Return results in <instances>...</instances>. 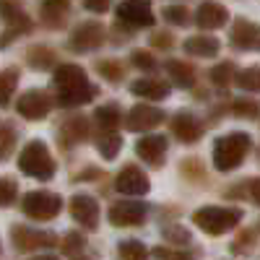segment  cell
Instances as JSON below:
<instances>
[{
  "mask_svg": "<svg viewBox=\"0 0 260 260\" xmlns=\"http://www.w3.org/2000/svg\"><path fill=\"white\" fill-rule=\"evenodd\" d=\"M154 255L156 257H185V252H172V250H164V247L154 250Z\"/></svg>",
  "mask_w": 260,
  "mask_h": 260,
  "instance_id": "obj_38",
  "label": "cell"
},
{
  "mask_svg": "<svg viewBox=\"0 0 260 260\" xmlns=\"http://www.w3.org/2000/svg\"><path fill=\"white\" fill-rule=\"evenodd\" d=\"M13 83H16L13 71H6V76H3V104H8V99L13 94Z\"/></svg>",
  "mask_w": 260,
  "mask_h": 260,
  "instance_id": "obj_33",
  "label": "cell"
},
{
  "mask_svg": "<svg viewBox=\"0 0 260 260\" xmlns=\"http://www.w3.org/2000/svg\"><path fill=\"white\" fill-rule=\"evenodd\" d=\"M83 6L94 11V13H104L107 8H110V0H83Z\"/></svg>",
  "mask_w": 260,
  "mask_h": 260,
  "instance_id": "obj_35",
  "label": "cell"
},
{
  "mask_svg": "<svg viewBox=\"0 0 260 260\" xmlns=\"http://www.w3.org/2000/svg\"><path fill=\"white\" fill-rule=\"evenodd\" d=\"M42 11H45V18L47 21H62V13L68 11V0H45L42 3Z\"/></svg>",
  "mask_w": 260,
  "mask_h": 260,
  "instance_id": "obj_23",
  "label": "cell"
},
{
  "mask_svg": "<svg viewBox=\"0 0 260 260\" xmlns=\"http://www.w3.org/2000/svg\"><path fill=\"white\" fill-rule=\"evenodd\" d=\"M83 133H86V122H83V120H73L68 127H65V136H68L71 141L83 138Z\"/></svg>",
  "mask_w": 260,
  "mask_h": 260,
  "instance_id": "obj_31",
  "label": "cell"
},
{
  "mask_svg": "<svg viewBox=\"0 0 260 260\" xmlns=\"http://www.w3.org/2000/svg\"><path fill=\"white\" fill-rule=\"evenodd\" d=\"M185 52L198 55V57H213L219 52V39L213 37H192L185 42Z\"/></svg>",
  "mask_w": 260,
  "mask_h": 260,
  "instance_id": "obj_19",
  "label": "cell"
},
{
  "mask_svg": "<svg viewBox=\"0 0 260 260\" xmlns=\"http://www.w3.org/2000/svg\"><path fill=\"white\" fill-rule=\"evenodd\" d=\"M120 146H122V138H120V136H104V138L99 141V151H102L104 159H115L117 151H120Z\"/></svg>",
  "mask_w": 260,
  "mask_h": 260,
  "instance_id": "obj_25",
  "label": "cell"
},
{
  "mask_svg": "<svg viewBox=\"0 0 260 260\" xmlns=\"http://www.w3.org/2000/svg\"><path fill=\"white\" fill-rule=\"evenodd\" d=\"M117 16L122 21L133 26H151L154 24V13H151V3L148 0H122L120 8H117Z\"/></svg>",
  "mask_w": 260,
  "mask_h": 260,
  "instance_id": "obj_8",
  "label": "cell"
},
{
  "mask_svg": "<svg viewBox=\"0 0 260 260\" xmlns=\"http://www.w3.org/2000/svg\"><path fill=\"white\" fill-rule=\"evenodd\" d=\"M226 18H229L226 8L219 6V3H211V0H208V3H203L198 8V16H195V21H198L201 29H219V26L226 24Z\"/></svg>",
  "mask_w": 260,
  "mask_h": 260,
  "instance_id": "obj_13",
  "label": "cell"
},
{
  "mask_svg": "<svg viewBox=\"0 0 260 260\" xmlns=\"http://www.w3.org/2000/svg\"><path fill=\"white\" fill-rule=\"evenodd\" d=\"M71 213L73 219L81 221L86 229H96V219H99V206L91 195H76L71 201Z\"/></svg>",
  "mask_w": 260,
  "mask_h": 260,
  "instance_id": "obj_12",
  "label": "cell"
},
{
  "mask_svg": "<svg viewBox=\"0 0 260 260\" xmlns=\"http://www.w3.org/2000/svg\"><path fill=\"white\" fill-rule=\"evenodd\" d=\"M242 91H260V68H247L234 78Z\"/></svg>",
  "mask_w": 260,
  "mask_h": 260,
  "instance_id": "obj_21",
  "label": "cell"
},
{
  "mask_svg": "<svg viewBox=\"0 0 260 260\" xmlns=\"http://www.w3.org/2000/svg\"><path fill=\"white\" fill-rule=\"evenodd\" d=\"M62 250H65V252H71V255H76L78 250H83V237H78L76 232H71L68 237H65V245H62Z\"/></svg>",
  "mask_w": 260,
  "mask_h": 260,
  "instance_id": "obj_30",
  "label": "cell"
},
{
  "mask_svg": "<svg viewBox=\"0 0 260 260\" xmlns=\"http://www.w3.org/2000/svg\"><path fill=\"white\" fill-rule=\"evenodd\" d=\"M130 91L138 94V96H146V99H167L169 86L164 81H156V78H141L130 86Z\"/></svg>",
  "mask_w": 260,
  "mask_h": 260,
  "instance_id": "obj_17",
  "label": "cell"
},
{
  "mask_svg": "<svg viewBox=\"0 0 260 260\" xmlns=\"http://www.w3.org/2000/svg\"><path fill=\"white\" fill-rule=\"evenodd\" d=\"M167 71L172 76V81H175L177 86H192V68L185 62H177V60H169L167 62Z\"/></svg>",
  "mask_w": 260,
  "mask_h": 260,
  "instance_id": "obj_20",
  "label": "cell"
},
{
  "mask_svg": "<svg viewBox=\"0 0 260 260\" xmlns=\"http://www.w3.org/2000/svg\"><path fill=\"white\" fill-rule=\"evenodd\" d=\"M13 192H16V185H13L11 180H3V203H6V206L13 201Z\"/></svg>",
  "mask_w": 260,
  "mask_h": 260,
  "instance_id": "obj_37",
  "label": "cell"
},
{
  "mask_svg": "<svg viewBox=\"0 0 260 260\" xmlns=\"http://www.w3.org/2000/svg\"><path fill=\"white\" fill-rule=\"evenodd\" d=\"M96 120H99V125L102 127H117L120 125V112H117V107H99V110H96V115H94Z\"/></svg>",
  "mask_w": 260,
  "mask_h": 260,
  "instance_id": "obj_24",
  "label": "cell"
},
{
  "mask_svg": "<svg viewBox=\"0 0 260 260\" xmlns=\"http://www.w3.org/2000/svg\"><path fill=\"white\" fill-rule=\"evenodd\" d=\"M234 112L237 115H247V117H257L260 115V104L257 102H237Z\"/></svg>",
  "mask_w": 260,
  "mask_h": 260,
  "instance_id": "obj_29",
  "label": "cell"
},
{
  "mask_svg": "<svg viewBox=\"0 0 260 260\" xmlns=\"http://www.w3.org/2000/svg\"><path fill=\"white\" fill-rule=\"evenodd\" d=\"M164 237H169V240H175L177 245H180V242H187V240H190L187 229H182V226H167V229H164Z\"/></svg>",
  "mask_w": 260,
  "mask_h": 260,
  "instance_id": "obj_32",
  "label": "cell"
},
{
  "mask_svg": "<svg viewBox=\"0 0 260 260\" xmlns=\"http://www.w3.org/2000/svg\"><path fill=\"white\" fill-rule=\"evenodd\" d=\"M133 62L138 65V68H154V65H156V62H154V57L146 55V52H141V50H138V52H133Z\"/></svg>",
  "mask_w": 260,
  "mask_h": 260,
  "instance_id": "obj_34",
  "label": "cell"
},
{
  "mask_svg": "<svg viewBox=\"0 0 260 260\" xmlns=\"http://www.w3.org/2000/svg\"><path fill=\"white\" fill-rule=\"evenodd\" d=\"M146 216V206L138 203V201H122L117 206L110 208V221L115 226H133V224H141Z\"/></svg>",
  "mask_w": 260,
  "mask_h": 260,
  "instance_id": "obj_9",
  "label": "cell"
},
{
  "mask_svg": "<svg viewBox=\"0 0 260 260\" xmlns=\"http://www.w3.org/2000/svg\"><path fill=\"white\" fill-rule=\"evenodd\" d=\"M99 71L107 73V78H110V81H117L120 78V68H117V65H112V62H99Z\"/></svg>",
  "mask_w": 260,
  "mask_h": 260,
  "instance_id": "obj_36",
  "label": "cell"
},
{
  "mask_svg": "<svg viewBox=\"0 0 260 260\" xmlns=\"http://www.w3.org/2000/svg\"><path fill=\"white\" fill-rule=\"evenodd\" d=\"M250 192H252V198H255V201L260 203V177H257V180H255V182L250 185Z\"/></svg>",
  "mask_w": 260,
  "mask_h": 260,
  "instance_id": "obj_39",
  "label": "cell"
},
{
  "mask_svg": "<svg viewBox=\"0 0 260 260\" xmlns=\"http://www.w3.org/2000/svg\"><path fill=\"white\" fill-rule=\"evenodd\" d=\"M55 86H57V102L62 107H76L94 96V86L89 83L83 68H78V65H60L55 73Z\"/></svg>",
  "mask_w": 260,
  "mask_h": 260,
  "instance_id": "obj_1",
  "label": "cell"
},
{
  "mask_svg": "<svg viewBox=\"0 0 260 260\" xmlns=\"http://www.w3.org/2000/svg\"><path fill=\"white\" fill-rule=\"evenodd\" d=\"M52 62H55L52 50H47V47H31L29 50V65H34V68H50Z\"/></svg>",
  "mask_w": 260,
  "mask_h": 260,
  "instance_id": "obj_22",
  "label": "cell"
},
{
  "mask_svg": "<svg viewBox=\"0 0 260 260\" xmlns=\"http://www.w3.org/2000/svg\"><path fill=\"white\" fill-rule=\"evenodd\" d=\"M18 167L21 172H26L37 180H50L55 175V161L42 141H31L24 146V151L18 154Z\"/></svg>",
  "mask_w": 260,
  "mask_h": 260,
  "instance_id": "obj_3",
  "label": "cell"
},
{
  "mask_svg": "<svg viewBox=\"0 0 260 260\" xmlns=\"http://www.w3.org/2000/svg\"><path fill=\"white\" fill-rule=\"evenodd\" d=\"M50 107H52V104H50V99H47L45 91L31 89V91H26V94L18 96L16 110H18V115H24L26 120H42V117H47Z\"/></svg>",
  "mask_w": 260,
  "mask_h": 260,
  "instance_id": "obj_6",
  "label": "cell"
},
{
  "mask_svg": "<svg viewBox=\"0 0 260 260\" xmlns=\"http://www.w3.org/2000/svg\"><path fill=\"white\" fill-rule=\"evenodd\" d=\"M136 151H138V156H143L146 161L151 164H159V159L164 156V151H167V138L164 136H146L136 143Z\"/></svg>",
  "mask_w": 260,
  "mask_h": 260,
  "instance_id": "obj_16",
  "label": "cell"
},
{
  "mask_svg": "<svg viewBox=\"0 0 260 260\" xmlns=\"http://www.w3.org/2000/svg\"><path fill=\"white\" fill-rule=\"evenodd\" d=\"M232 73H234V65H232V62H224V65H219V68L211 71V81H213L216 86H226L229 78H232Z\"/></svg>",
  "mask_w": 260,
  "mask_h": 260,
  "instance_id": "obj_27",
  "label": "cell"
},
{
  "mask_svg": "<svg viewBox=\"0 0 260 260\" xmlns=\"http://www.w3.org/2000/svg\"><path fill=\"white\" fill-rule=\"evenodd\" d=\"M240 219H242V213L237 208H221V206L198 208L195 216H192V221L198 224L203 232H208V234H224V232L234 229Z\"/></svg>",
  "mask_w": 260,
  "mask_h": 260,
  "instance_id": "obj_4",
  "label": "cell"
},
{
  "mask_svg": "<svg viewBox=\"0 0 260 260\" xmlns=\"http://www.w3.org/2000/svg\"><path fill=\"white\" fill-rule=\"evenodd\" d=\"M104 42V29L96 21H89V24H81L76 29V34L71 37V47L73 50H94Z\"/></svg>",
  "mask_w": 260,
  "mask_h": 260,
  "instance_id": "obj_11",
  "label": "cell"
},
{
  "mask_svg": "<svg viewBox=\"0 0 260 260\" xmlns=\"http://www.w3.org/2000/svg\"><path fill=\"white\" fill-rule=\"evenodd\" d=\"M148 177L138 167H125L117 175V190L122 195H146L148 192Z\"/></svg>",
  "mask_w": 260,
  "mask_h": 260,
  "instance_id": "obj_10",
  "label": "cell"
},
{
  "mask_svg": "<svg viewBox=\"0 0 260 260\" xmlns=\"http://www.w3.org/2000/svg\"><path fill=\"white\" fill-rule=\"evenodd\" d=\"M60 206H62L60 195L45 192V190H39V192H26L24 201H21V208H24V213L31 216V219H39V221L55 219V216L60 213Z\"/></svg>",
  "mask_w": 260,
  "mask_h": 260,
  "instance_id": "obj_5",
  "label": "cell"
},
{
  "mask_svg": "<svg viewBox=\"0 0 260 260\" xmlns=\"http://www.w3.org/2000/svg\"><path fill=\"white\" fill-rule=\"evenodd\" d=\"M257 39H260V26L252 24V21H234V26H232V42L237 47H252L257 45Z\"/></svg>",
  "mask_w": 260,
  "mask_h": 260,
  "instance_id": "obj_15",
  "label": "cell"
},
{
  "mask_svg": "<svg viewBox=\"0 0 260 260\" xmlns=\"http://www.w3.org/2000/svg\"><path fill=\"white\" fill-rule=\"evenodd\" d=\"M164 18L169 21V24H177V26H185L187 24V11L182 6H169L164 11Z\"/></svg>",
  "mask_w": 260,
  "mask_h": 260,
  "instance_id": "obj_28",
  "label": "cell"
},
{
  "mask_svg": "<svg viewBox=\"0 0 260 260\" xmlns=\"http://www.w3.org/2000/svg\"><path fill=\"white\" fill-rule=\"evenodd\" d=\"M161 120H164V112H161V110H156V107H148V104H138V107H133V110L127 112V117H125V127H127V130H136V133H141V130L156 127Z\"/></svg>",
  "mask_w": 260,
  "mask_h": 260,
  "instance_id": "obj_7",
  "label": "cell"
},
{
  "mask_svg": "<svg viewBox=\"0 0 260 260\" xmlns=\"http://www.w3.org/2000/svg\"><path fill=\"white\" fill-rule=\"evenodd\" d=\"M16 237V245L21 250H29V247H42V245H55V237L47 232H31V229H13Z\"/></svg>",
  "mask_w": 260,
  "mask_h": 260,
  "instance_id": "obj_18",
  "label": "cell"
},
{
  "mask_svg": "<svg viewBox=\"0 0 260 260\" xmlns=\"http://www.w3.org/2000/svg\"><path fill=\"white\" fill-rule=\"evenodd\" d=\"M250 151V136L247 133H229L216 141L213 146V164L219 172H232L242 164L245 154Z\"/></svg>",
  "mask_w": 260,
  "mask_h": 260,
  "instance_id": "obj_2",
  "label": "cell"
},
{
  "mask_svg": "<svg viewBox=\"0 0 260 260\" xmlns=\"http://www.w3.org/2000/svg\"><path fill=\"white\" fill-rule=\"evenodd\" d=\"M172 133L185 143H195L201 138V125L190 112H180V115H175V120H172Z\"/></svg>",
  "mask_w": 260,
  "mask_h": 260,
  "instance_id": "obj_14",
  "label": "cell"
},
{
  "mask_svg": "<svg viewBox=\"0 0 260 260\" xmlns=\"http://www.w3.org/2000/svg\"><path fill=\"white\" fill-rule=\"evenodd\" d=\"M117 252H120L122 257H143V255H146V247H143V242H138V240H125V242H120Z\"/></svg>",
  "mask_w": 260,
  "mask_h": 260,
  "instance_id": "obj_26",
  "label": "cell"
}]
</instances>
